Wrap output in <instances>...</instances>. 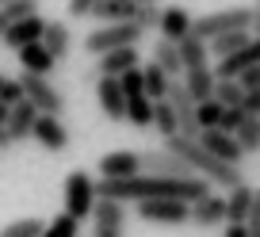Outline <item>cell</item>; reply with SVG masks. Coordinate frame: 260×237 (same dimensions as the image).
I'll use <instances>...</instances> for the list:
<instances>
[{
    "instance_id": "484cf974",
    "label": "cell",
    "mask_w": 260,
    "mask_h": 237,
    "mask_svg": "<svg viewBox=\"0 0 260 237\" xmlns=\"http://www.w3.org/2000/svg\"><path fill=\"white\" fill-rule=\"evenodd\" d=\"M153 130L161 134V138H172V134H180L176 107H172L169 99H153Z\"/></svg>"
},
{
    "instance_id": "3957f363",
    "label": "cell",
    "mask_w": 260,
    "mask_h": 237,
    "mask_svg": "<svg viewBox=\"0 0 260 237\" xmlns=\"http://www.w3.org/2000/svg\"><path fill=\"white\" fill-rule=\"evenodd\" d=\"M252 23V4H237V8H222V12H211V16L195 19L191 23V35L195 39H218L226 31H241V27Z\"/></svg>"
},
{
    "instance_id": "7bdbcfd3",
    "label": "cell",
    "mask_w": 260,
    "mask_h": 237,
    "mask_svg": "<svg viewBox=\"0 0 260 237\" xmlns=\"http://www.w3.org/2000/svg\"><path fill=\"white\" fill-rule=\"evenodd\" d=\"M226 237H249V226L245 222H226Z\"/></svg>"
},
{
    "instance_id": "bcb514c9",
    "label": "cell",
    "mask_w": 260,
    "mask_h": 237,
    "mask_svg": "<svg viewBox=\"0 0 260 237\" xmlns=\"http://www.w3.org/2000/svg\"><path fill=\"white\" fill-rule=\"evenodd\" d=\"M8 146H12V138H8V130L0 126V149H8Z\"/></svg>"
},
{
    "instance_id": "7dc6e473",
    "label": "cell",
    "mask_w": 260,
    "mask_h": 237,
    "mask_svg": "<svg viewBox=\"0 0 260 237\" xmlns=\"http://www.w3.org/2000/svg\"><path fill=\"white\" fill-rule=\"evenodd\" d=\"M134 4H161V0H134Z\"/></svg>"
},
{
    "instance_id": "52a82bcc",
    "label": "cell",
    "mask_w": 260,
    "mask_h": 237,
    "mask_svg": "<svg viewBox=\"0 0 260 237\" xmlns=\"http://www.w3.org/2000/svg\"><path fill=\"white\" fill-rule=\"evenodd\" d=\"M92 237H126V207L119 199H100L92 211Z\"/></svg>"
},
{
    "instance_id": "d590c367",
    "label": "cell",
    "mask_w": 260,
    "mask_h": 237,
    "mask_svg": "<svg viewBox=\"0 0 260 237\" xmlns=\"http://www.w3.org/2000/svg\"><path fill=\"white\" fill-rule=\"evenodd\" d=\"M222 111H226V104H222L218 96L203 99V104L195 107V115H199V126H218V123H222Z\"/></svg>"
},
{
    "instance_id": "7402d4cb",
    "label": "cell",
    "mask_w": 260,
    "mask_h": 237,
    "mask_svg": "<svg viewBox=\"0 0 260 237\" xmlns=\"http://www.w3.org/2000/svg\"><path fill=\"white\" fill-rule=\"evenodd\" d=\"M134 16H138L134 0H96V8H92V19H100V23H126Z\"/></svg>"
},
{
    "instance_id": "1f68e13d",
    "label": "cell",
    "mask_w": 260,
    "mask_h": 237,
    "mask_svg": "<svg viewBox=\"0 0 260 237\" xmlns=\"http://www.w3.org/2000/svg\"><path fill=\"white\" fill-rule=\"evenodd\" d=\"M142 73H146V96L149 99H165L169 96V84H172V77L165 73L157 61H149V65H142Z\"/></svg>"
},
{
    "instance_id": "ac0fdd59",
    "label": "cell",
    "mask_w": 260,
    "mask_h": 237,
    "mask_svg": "<svg viewBox=\"0 0 260 237\" xmlns=\"http://www.w3.org/2000/svg\"><path fill=\"white\" fill-rule=\"evenodd\" d=\"M191 222H195V226H203V229L222 226V222H226V199L211 195V191H207L203 199H195V203H191Z\"/></svg>"
},
{
    "instance_id": "2e32d148",
    "label": "cell",
    "mask_w": 260,
    "mask_h": 237,
    "mask_svg": "<svg viewBox=\"0 0 260 237\" xmlns=\"http://www.w3.org/2000/svg\"><path fill=\"white\" fill-rule=\"evenodd\" d=\"M138 172H142V153H134V149H111L107 157H100V176L122 180V176H138Z\"/></svg>"
},
{
    "instance_id": "ab89813d",
    "label": "cell",
    "mask_w": 260,
    "mask_h": 237,
    "mask_svg": "<svg viewBox=\"0 0 260 237\" xmlns=\"http://www.w3.org/2000/svg\"><path fill=\"white\" fill-rule=\"evenodd\" d=\"M249 237H260V188H256V199H252V211H249Z\"/></svg>"
},
{
    "instance_id": "8fae6325",
    "label": "cell",
    "mask_w": 260,
    "mask_h": 237,
    "mask_svg": "<svg viewBox=\"0 0 260 237\" xmlns=\"http://www.w3.org/2000/svg\"><path fill=\"white\" fill-rule=\"evenodd\" d=\"M142 172H153V176H195L191 164L184 157H176L172 149H146L142 153Z\"/></svg>"
},
{
    "instance_id": "d6a6232c",
    "label": "cell",
    "mask_w": 260,
    "mask_h": 237,
    "mask_svg": "<svg viewBox=\"0 0 260 237\" xmlns=\"http://www.w3.org/2000/svg\"><path fill=\"white\" fill-rule=\"evenodd\" d=\"M42 237H81V222L73 218L69 211H61L54 222H46V229H42Z\"/></svg>"
},
{
    "instance_id": "7a4b0ae2",
    "label": "cell",
    "mask_w": 260,
    "mask_h": 237,
    "mask_svg": "<svg viewBox=\"0 0 260 237\" xmlns=\"http://www.w3.org/2000/svg\"><path fill=\"white\" fill-rule=\"evenodd\" d=\"M142 35H146V31H142L134 19H126V23H100L96 31L84 39V50H88L92 57H100V54L119 50V46H138Z\"/></svg>"
},
{
    "instance_id": "8992f818",
    "label": "cell",
    "mask_w": 260,
    "mask_h": 237,
    "mask_svg": "<svg viewBox=\"0 0 260 237\" xmlns=\"http://www.w3.org/2000/svg\"><path fill=\"white\" fill-rule=\"evenodd\" d=\"M19 84H23V96L39 107L42 115H61L65 111V96L50 84V77H39V73H19Z\"/></svg>"
},
{
    "instance_id": "74e56055",
    "label": "cell",
    "mask_w": 260,
    "mask_h": 237,
    "mask_svg": "<svg viewBox=\"0 0 260 237\" xmlns=\"http://www.w3.org/2000/svg\"><path fill=\"white\" fill-rule=\"evenodd\" d=\"M245 115H249V111H245V107H226V111H222V130H230V134H234L237 130V126H241V119H245Z\"/></svg>"
},
{
    "instance_id": "f546056e",
    "label": "cell",
    "mask_w": 260,
    "mask_h": 237,
    "mask_svg": "<svg viewBox=\"0 0 260 237\" xmlns=\"http://www.w3.org/2000/svg\"><path fill=\"white\" fill-rule=\"evenodd\" d=\"M126 123H134V126H153V99H149L146 92L126 96Z\"/></svg>"
},
{
    "instance_id": "e575fe53",
    "label": "cell",
    "mask_w": 260,
    "mask_h": 237,
    "mask_svg": "<svg viewBox=\"0 0 260 237\" xmlns=\"http://www.w3.org/2000/svg\"><path fill=\"white\" fill-rule=\"evenodd\" d=\"M214 96H218L226 107H241V99H245V88H241V81H234V77H222V81L214 84Z\"/></svg>"
},
{
    "instance_id": "ffe728a7",
    "label": "cell",
    "mask_w": 260,
    "mask_h": 237,
    "mask_svg": "<svg viewBox=\"0 0 260 237\" xmlns=\"http://www.w3.org/2000/svg\"><path fill=\"white\" fill-rule=\"evenodd\" d=\"M19 54V65L27 69V73H39V77H50L57 69V61H54V54H50L42 42H31V46H23V50H16Z\"/></svg>"
},
{
    "instance_id": "d4e9b609",
    "label": "cell",
    "mask_w": 260,
    "mask_h": 237,
    "mask_svg": "<svg viewBox=\"0 0 260 237\" xmlns=\"http://www.w3.org/2000/svg\"><path fill=\"white\" fill-rule=\"evenodd\" d=\"M249 39H252V31H249V27H241V31H226V35H218V39H211V54L222 61V57L237 54L241 46H249Z\"/></svg>"
},
{
    "instance_id": "603a6c76",
    "label": "cell",
    "mask_w": 260,
    "mask_h": 237,
    "mask_svg": "<svg viewBox=\"0 0 260 237\" xmlns=\"http://www.w3.org/2000/svg\"><path fill=\"white\" fill-rule=\"evenodd\" d=\"M191 23H195V19L187 16L184 8H165V16H161V27H157V31H161V39H169V42H180L184 35H191Z\"/></svg>"
},
{
    "instance_id": "d6986e66",
    "label": "cell",
    "mask_w": 260,
    "mask_h": 237,
    "mask_svg": "<svg viewBox=\"0 0 260 237\" xmlns=\"http://www.w3.org/2000/svg\"><path fill=\"white\" fill-rule=\"evenodd\" d=\"M42 46L54 54V61H65V57H69V50H73V31H69V23L50 19L46 31H42Z\"/></svg>"
},
{
    "instance_id": "681fc988",
    "label": "cell",
    "mask_w": 260,
    "mask_h": 237,
    "mask_svg": "<svg viewBox=\"0 0 260 237\" xmlns=\"http://www.w3.org/2000/svg\"><path fill=\"white\" fill-rule=\"evenodd\" d=\"M4 4H12V0H0V8H4Z\"/></svg>"
},
{
    "instance_id": "9a60e30c",
    "label": "cell",
    "mask_w": 260,
    "mask_h": 237,
    "mask_svg": "<svg viewBox=\"0 0 260 237\" xmlns=\"http://www.w3.org/2000/svg\"><path fill=\"white\" fill-rule=\"evenodd\" d=\"M46 23L50 19H42L39 12L35 16H27V19H19V23H12L8 27V35H4V46L8 50H23V46H31V42H42V31H46Z\"/></svg>"
},
{
    "instance_id": "4316f807",
    "label": "cell",
    "mask_w": 260,
    "mask_h": 237,
    "mask_svg": "<svg viewBox=\"0 0 260 237\" xmlns=\"http://www.w3.org/2000/svg\"><path fill=\"white\" fill-rule=\"evenodd\" d=\"M176 46H180V61H184V73H187V69L207 65V42H203V39H195V35H184Z\"/></svg>"
},
{
    "instance_id": "ee69618b",
    "label": "cell",
    "mask_w": 260,
    "mask_h": 237,
    "mask_svg": "<svg viewBox=\"0 0 260 237\" xmlns=\"http://www.w3.org/2000/svg\"><path fill=\"white\" fill-rule=\"evenodd\" d=\"M252 35H260V0H252V23H249Z\"/></svg>"
},
{
    "instance_id": "f6af8a7d",
    "label": "cell",
    "mask_w": 260,
    "mask_h": 237,
    "mask_svg": "<svg viewBox=\"0 0 260 237\" xmlns=\"http://www.w3.org/2000/svg\"><path fill=\"white\" fill-rule=\"evenodd\" d=\"M8 115H12V104H4V99H0V126L8 123Z\"/></svg>"
},
{
    "instance_id": "e0dca14e",
    "label": "cell",
    "mask_w": 260,
    "mask_h": 237,
    "mask_svg": "<svg viewBox=\"0 0 260 237\" xmlns=\"http://www.w3.org/2000/svg\"><path fill=\"white\" fill-rule=\"evenodd\" d=\"M142 65L138 57V46H119V50H107V54H100V77H122L126 69Z\"/></svg>"
},
{
    "instance_id": "7c38bea8",
    "label": "cell",
    "mask_w": 260,
    "mask_h": 237,
    "mask_svg": "<svg viewBox=\"0 0 260 237\" xmlns=\"http://www.w3.org/2000/svg\"><path fill=\"white\" fill-rule=\"evenodd\" d=\"M199 142H203L214 157H222V161H230V164H241V157H245V149L237 146V138L230 130H222V126H203V130H199Z\"/></svg>"
},
{
    "instance_id": "f35d334b",
    "label": "cell",
    "mask_w": 260,
    "mask_h": 237,
    "mask_svg": "<svg viewBox=\"0 0 260 237\" xmlns=\"http://www.w3.org/2000/svg\"><path fill=\"white\" fill-rule=\"evenodd\" d=\"M92 8H96V0H69V19L92 16Z\"/></svg>"
},
{
    "instance_id": "9c48e42d",
    "label": "cell",
    "mask_w": 260,
    "mask_h": 237,
    "mask_svg": "<svg viewBox=\"0 0 260 237\" xmlns=\"http://www.w3.org/2000/svg\"><path fill=\"white\" fill-rule=\"evenodd\" d=\"M31 138L42 149H50V153H61V149H69V126L61 123V115H42L39 111V123H35Z\"/></svg>"
},
{
    "instance_id": "836d02e7",
    "label": "cell",
    "mask_w": 260,
    "mask_h": 237,
    "mask_svg": "<svg viewBox=\"0 0 260 237\" xmlns=\"http://www.w3.org/2000/svg\"><path fill=\"white\" fill-rule=\"evenodd\" d=\"M42 229H46L42 218H16L0 229V237H42Z\"/></svg>"
},
{
    "instance_id": "30bf717a",
    "label": "cell",
    "mask_w": 260,
    "mask_h": 237,
    "mask_svg": "<svg viewBox=\"0 0 260 237\" xmlns=\"http://www.w3.org/2000/svg\"><path fill=\"white\" fill-rule=\"evenodd\" d=\"M96 99H100V111H104L111 123H122V119H126V92H122L119 77H100L96 81Z\"/></svg>"
},
{
    "instance_id": "f1b7e54d",
    "label": "cell",
    "mask_w": 260,
    "mask_h": 237,
    "mask_svg": "<svg viewBox=\"0 0 260 237\" xmlns=\"http://www.w3.org/2000/svg\"><path fill=\"white\" fill-rule=\"evenodd\" d=\"M153 61H157L169 77H176L180 69H184V61H180V46H176V42H169V39H157V42H153Z\"/></svg>"
},
{
    "instance_id": "4fadbf2b",
    "label": "cell",
    "mask_w": 260,
    "mask_h": 237,
    "mask_svg": "<svg viewBox=\"0 0 260 237\" xmlns=\"http://www.w3.org/2000/svg\"><path fill=\"white\" fill-rule=\"evenodd\" d=\"M35 123H39V107H35L31 99H19V104H12V115H8V123H4V130H8L12 146L31 138V134H35Z\"/></svg>"
},
{
    "instance_id": "4dcf8cb0",
    "label": "cell",
    "mask_w": 260,
    "mask_h": 237,
    "mask_svg": "<svg viewBox=\"0 0 260 237\" xmlns=\"http://www.w3.org/2000/svg\"><path fill=\"white\" fill-rule=\"evenodd\" d=\"M234 138L245 153H260V115H245L241 126L234 130Z\"/></svg>"
},
{
    "instance_id": "277c9868",
    "label": "cell",
    "mask_w": 260,
    "mask_h": 237,
    "mask_svg": "<svg viewBox=\"0 0 260 237\" xmlns=\"http://www.w3.org/2000/svg\"><path fill=\"white\" fill-rule=\"evenodd\" d=\"M96 203H100V195H96V180H92L84 168L69 172V176H65V211L73 214L77 222H84V218H92Z\"/></svg>"
},
{
    "instance_id": "6da1fadb",
    "label": "cell",
    "mask_w": 260,
    "mask_h": 237,
    "mask_svg": "<svg viewBox=\"0 0 260 237\" xmlns=\"http://www.w3.org/2000/svg\"><path fill=\"white\" fill-rule=\"evenodd\" d=\"M165 149H172L176 157H184L195 176H207L211 184H222V188H237V184H241V168L230 164V161H222V157H214L199 138L172 134V138H165Z\"/></svg>"
},
{
    "instance_id": "8d00e7d4",
    "label": "cell",
    "mask_w": 260,
    "mask_h": 237,
    "mask_svg": "<svg viewBox=\"0 0 260 237\" xmlns=\"http://www.w3.org/2000/svg\"><path fill=\"white\" fill-rule=\"evenodd\" d=\"M161 16H165L161 4H138V16H134V23H138L142 31H153V27H161Z\"/></svg>"
},
{
    "instance_id": "b9f144b4",
    "label": "cell",
    "mask_w": 260,
    "mask_h": 237,
    "mask_svg": "<svg viewBox=\"0 0 260 237\" xmlns=\"http://www.w3.org/2000/svg\"><path fill=\"white\" fill-rule=\"evenodd\" d=\"M241 107H245V111H249V115H260V88H249V92H245Z\"/></svg>"
},
{
    "instance_id": "ba28073f",
    "label": "cell",
    "mask_w": 260,
    "mask_h": 237,
    "mask_svg": "<svg viewBox=\"0 0 260 237\" xmlns=\"http://www.w3.org/2000/svg\"><path fill=\"white\" fill-rule=\"evenodd\" d=\"M169 99L172 107H176V119H180V134H184V138H199V130H203V126H199V115H195V99H191V92H187V84H169Z\"/></svg>"
},
{
    "instance_id": "44dd1931",
    "label": "cell",
    "mask_w": 260,
    "mask_h": 237,
    "mask_svg": "<svg viewBox=\"0 0 260 237\" xmlns=\"http://www.w3.org/2000/svg\"><path fill=\"white\" fill-rule=\"evenodd\" d=\"M252 199H256V188H252V184L241 180L237 188H230V195H226V222H249Z\"/></svg>"
},
{
    "instance_id": "83f0119b",
    "label": "cell",
    "mask_w": 260,
    "mask_h": 237,
    "mask_svg": "<svg viewBox=\"0 0 260 237\" xmlns=\"http://www.w3.org/2000/svg\"><path fill=\"white\" fill-rule=\"evenodd\" d=\"M35 12H39V0H12V4H4V8H0V39L8 35L12 23H19V19L35 16Z\"/></svg>"
},
{
    "instance_id": "5b68a950",
    "label": "cell",
    "mask_w": 260,
    "mask_h": 237,
    "mask_svg": "<svg viewBox=\"0 0 260 237\" xmlns=\"http://www.w3.org/2000/svg\"><path fill=\"white\" fill-rule=\"evenodd\" d=\"M138 218L153 222V226H187L191 222V203H184V199H142Z\"/></svg>"
},
{
    "instance_id": "cb8c5ba5",
    "label": "cell",
    "mask_w": 260,
    "mask_h": 237,
    "mask_svg": "<svg viewBox=\"0 0 260 237\" xmlns=\"http://www.w3.org/2000/svg\"><path fill=\"white\" fill-rule=\"evenodd\" d=\"M187 92H191V99L195 104H203V99H211L214 96V84H218V77H214V69L211 65H199V69H187Z\"/></svg>"
},
{
    "instance_id": "60d3db41",
    "label": "cell",
    "mask_w": 260,
    "mask_h": 237,
    "mask_svg": "<svg viewBox=\"0 0 260 237\" xmlns=\"http://www.w3.org/2000/svg\"><path fill=\"white\" fill-rule=\"evenodd\" d=\"M237 81H241V88H245V92H249V88H260V65H249L241 77H237Z\"/></svg>"
},
{
    "instance_id": "5bb4252c",
    "label": "cell",
    "mask_w": 260,
    "mask_h": 237,
    "mask_svg": "<svg viewBox=\"0 0 260 237\" xmlns=\"http://www.w3.org/2000/svg\"><path fill=\"white\" fill-rule=\"evenodd\" d=\"M249 65H260V35H252L249 46H241L237 54L222 57V65H214V77H218V81H222V77H234V81H237Z\"/></svg>"
},
{
    "instance_id": "c3c4849f",
    "label": "cell",
    "mask_w": 260,
    "mask_h": 237,
    "mask_svg": "<svg viewBox=\"0 0 260 237\" xmlns=\"http://www.w3.org/2000/svg\"><path fill=\"white\" fill-rule=\"evenodd\" d=\"M4 84H8V77H4V73H0V92H4Z\"/></svg>"
}]
</instances>
